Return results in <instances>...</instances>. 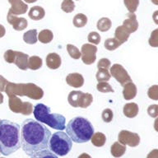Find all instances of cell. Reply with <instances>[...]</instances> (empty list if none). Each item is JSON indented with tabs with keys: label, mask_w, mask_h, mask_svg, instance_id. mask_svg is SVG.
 Returning <instances> with one entry per match:
<instances>
[{
	"label": "cell",
	"mask_w": 158,
	"mask_h": 158,
	"mask_svg": "<svg viewBox=\"0 0 158 158\" xmlns=\"http://www.w3.org/2000/svg\"><path fill=\"white\" fill-rule=\"evenodd\" d=\"M51 133L46 126L34 119H26L21 127V147L27 156L47 149Z\"/></svg>",
	"instance_id": "cell-1"
},
{
	"label": "cell",
	"mask_w": 158,
	"mask_h": 158,
	"mask_svg": "<svg viewBox=\"0 0 158 158\" xmlns=\"http://www.w3.org/2000/svg\"><path fill=\"white\" fill-rule=\"evenodd\" d=\"M21 147V126L17 123L0 120V152L9 156Z\"/></svg>",
	"instance_id": "cell-2"
},
{
	"label": "cell",
	"mask_w": 158,
	"mask_h": 158,
	"mask_svg": "<svg viewBox=\"0 0 158 158\" xmlns=\"http://www.w3.org/2000/svg\"><path fill=\"white\" fill-rule=\"evenodd\" d=\"M66 133L72 141L77 143H87L91 140L94 133V127L91 123L84 117H75L69 121L65 127Z\"/></svg>",
	"instance_id": "cell-3"
},
{
	"label": "cell",
	"mask_w": 158,
	"mask_h": 158,
	"mask_svg": "<svg viewBox=\"0 0 158 158\" xmlns=\"http://www.w3.org/2000/svg\"><path fill=\"white\" fill-rule=\"evenodd\" d=\"M33 114L38 122L44 123L59 131L65 129V117L58 113L51 114L50 108L44 104L39 103L35 106Z\"/></svg>",
	"instance_id": "cell-4"
},
{
	"label": "cell",
	"mask_w": 158,
	"mask_h": 158,
	"mask_svg": "<svg viewBox=\"0 0 158 158\" xmlns=\"http://www.w3.org/2000/svg\"><path fill=\"white\" fill-rule=\"evenodd\" d=\"M49 150L60 156L68 155L73 147L71 138L65 132L59 131L50 137L49 141Z\"/></svg>",
	"instance_id": "cell-5"
},
{
	"label": "cell",
	"mask_w": 158,
	"mask_h": 158,
	"mask_svg": "<svg viewBox=\"0 0 158 158\" xmlns=\"http://www.w3.org/2000/svg\"><path fill=\"white\" fill-rule=\"evenodd\" d=\"M10 110L15 113H22L23 114L29 115L31 114V104L29 102H22L19 98L15 96H9Z\"/></svg>",
	"instance_id": "cell-6"
},
{
	"label": "cell",
	"mask_w": 158,
	"mask_h": 158,
	"mask_svg": "<svg viewBox=\"0 0 158 158\" xmlns=\"http://www.w3.org/2000/svg\"><path fill=\"white\" fill-rule=\"evenodd\" d=\"M118 143L132 148H135L140 143V137L138 133H132L128 130H122L118 133Z\"/></svg>",
	"instance_id": "cell-7"
},
{
	"label": "cell",
	"mask_w": 158,
	"mask_h": 158,
	"mask_svg": "<svg viewBox=\"0 0 158 158\" xmlns=\"http://www.w3.org/2000/svg\"><path fill=\"white\" fill-rule=\"evenodd\" d=\"M110 75L114 77L122 86L131 81V77L120 64H114L110 69Z\"/></svg>",
	"instance_id": "cell-8"
},
{
	"label": "cell",
	"mask_w": 158,
	"mask_h": 158,
	"mask_svg": "<svg viewBox=\"0 0 158 158\" xmlns=\"http://www.w3.org/2000/svg\"><path fill=\"white\" fill-rule=\"evenodd\" d=\"M96 46L92 44H85L81 47V54H82L81 59L84 64H91L96 61Z\"/></svg>",
	"instance_id": "cell-9"
},
{
	"label": "cell",
	"mask_w": 158,
	"mask_h": 158,
	"mask_svg": "<svg viewBox=\"0 0 158 158\" xmlns=\"http://www.w3.org/2000/svg\"><path fill=\"white\" fill-rule=\"evenodd\" d=\"M11 4V8L8 11V13L14 16H17L20 14H24L28 9V6L23 2L22 0H8Z\"/></svg>",
	"instance_id": "cell-10"
},
{
	"label": "cell",
	"mask_w": 158,
	"mask_h": 158,
	"mask_svg": "<svg viewBox=\"0 0 158 158\" xmlns=\"http://www.w3.org/2000/svg\"><path fill=\"white\" fill-rule=\"evenodd\" d=\"M7 19L8 23L12 25L13 29L16 31H23L27 27L28 22L23 17H17V16L7 13Z\"/></svg>",
	"instance_id": "cell-11"
},
{
	"label": "cell",
	"mask_w": 158,
	"mask_h": 158,
	"mask_svg": "<svg viewBox=\"0 0 158 158\" xmlns=\"http://www.w3.org/2000/svg\"><path fill=\"white\" fill-rule=\"evenodd\" d=\"M28 59L29 57L28 55L22 52H17L15 51V56H14V63L19 69L22 70H26L28 69Z\"/></svg>",
	"instance_id": "cell-12"
},
{
	"label": "cell",
	"mask_w": 158,
	"mask_h": 158,
	"mask_svg": "<svg viewBox=\"0 0 158 158\" xmlns=\"http://www.w3.org/2000/svg\"><path fill=\"white\" fill-rule=\"evenodd\" d=\"M67 83L70 86H73L76 88L82 86L84 83L83 77L79 73H70L66 77Z\"/></svg>",
	"instance_id": "cell-13"
},
{
	"label": "cell",
	"mask_w": 158,
	"mask_h": 158,
	"mask_svg": "<svg viewBox=\"0 0 158 158\" xmlns=\"http://www.w3.org/2000/svg\"><path fill=\"white\" fill-rule=\"evenodd\" d=\"M123 27L128 30L129 33L136 31L138 27V22L137 21V17L134 13H129L128 18L123 21Z\"/></svg>",
	"instance_id": "cell-14"
},
{
	"label": "cell",
	"mask_w": 158,
	"mask_h": 158,
	"mask_svg": "<svg viewBox=\"0 0 158 158\" xmlns=\"http://www.w3.org/2000/svg\"><path fill=\"white\" fill-rule=\"evenodd\" d=\"M61 63V57L56 53H50L47 55L46 64L50 69H59Z\"/></svg>",
	"instance_id": "cell-15"
},
{
	"label": "cell",
	"mask_w": 158,
	"mask_h": 158,
	"mask_svg": "<svg viewBox=\"0 0 158 158\" xmlns=\"http://www.w3.org/2000/svg\"><path fill=\"white\" fill-rule=\"evenodd\" d=\"M123 94L125 100H131V99L134 98L137 95V88H136L135 85L132 81L125 84L123 86Z\"/></svg>",
	"instance_id": "cell-16"
},
{
	"label": "cell",
	"mask_w": 158,
	"mask_h": 158,
	"mask_svg": "<svg viewBox=\"0 0 158 158\" xmlns=\"http://www.w3.org/2000/svg\"><path fill=\"white\" fill-rule=\"evenodd\" d=\"M130 35V33L123 26H120L116 28L115 33H114V38H115L118 41H119L121 44H123V42L128 40V37Z\"/></svg>",
	"instance_id": "cell-17"
},
{
	"label": "cell",
	"mask_w": 158,
	"mask_h": 158,
	"mask_svg": "<svg viewBox=\"0 0 158 158\" xmlns=\"http://www.w3.org/2000/svg\"><path fill=\"white\" fill-rule=\"evenodd\" d=\"M29 17L31 19L35 20V21H39L44 18L45 12L43 7H40V6H35L31 7L29 11Z\"/></svg>",
	"instance_id": "cell-18"
},
{
	"label": "cell",
	"mask_w": 158,
	"mask_h": 158,
	"mask_svg": "<svg viewBox=\"0 0 158 158\" xmlns=\"http://www.w3.org/2000/svg\"><path fill=\"white\" fill-rule=\"evenodd\" d=\"M138 114V106L136 103H128L123 106V114L128 118H133Z\"/></svg>",
	"instance_id": "cell-19"
},
{
	"label": "cell",
	"mask_w": 158,
	"mask_h": 158,
	"mask_svg": "<svg viewBox=\"0 0 158 158\" xmlns=\"http://www.w3.org/2000/svg\"><path fill=\"white\" fill-rule=\"evenodd\" d=\"M92 101H93V97L91 94L83 93L82 91H81V94L79 96L78 102H77V107L87 108L91 105Z\"/></svg>",
	"instance_id": "cell-20"
},
{
	"label": "cell",
	"mask_w": 158,
	"mask_h": 158,
	"mask_svg": "<svg viewBox=\"0 0 158 158\" xmlns=\"http://www.w3.org/2000/svg\"><path fill=\"white\" fill-rule=\"evenodd\" d=\"M126 152V146L121 144L118 142L114 143V144L111 146L110 152L113 156L114 157H120L125 153Z\"/></svg>",
	"instance_id": "cell-21"
},
{
	"label": "cell",
	"mask_w": 158,
	"mask_h": 158,
	"mask_svg": "<svg viewBox=\"0 0 158 158\" xmlns=\"http://www.w3.org/2000/svg\"><path fill=\"white\" fill-rule=\"evenodd\" d=\"M91 143L95 147L97 148H101L105 145V143L106 142V135L102 133L97 132L96 133H93V135L91 138Z\"/></svg>",
	"instance_id": "cell-22"
},
{
	"label": "cell",
	"mask_w": 158,
	"mask_h": 158,
	"mask_svg": "<svg viewBox=\"0 0 158 158\" xmlns=\"http://www.w3.org/2000/svg\"><path fill=\"white\" fill-rule=\"evenodd\" d=\"M53 37H54L53 32L48 29L42 30L38 35V39L43 44H48L49 42H51Z\"/></svg>",
	"instance_id": "cell-23"
},
{
	"label": "cell",
	"mask_w": 158,
	"mask_h": 158,
	"mask_svg": "<svg viewBox=\"0 0 158 158\" xmlns=\"http://www.w3.org/2000/svg\"><path fill=\"white\" fill-rule=\"evenodd\" d=\"M23 40L27 44H33L37 42V31L35 29L30 30L23 35Z\"/></svg>",
	"instance_id": "cell-24"
},
{
	"label": "cell",
	"mask_w": 158,
	"mask_h": 158,
	"mask_svg": "<svg viewBox=\"0 0 158 158\" xmlns=\"http://www.w3.org/2000/svg\"><path fill=\"white\" fill-rule=\"evenodd\" d=\"M111 24H112L111 21L109 19L108 17H102L97 22L96 27L100 31L105 32L110 29Z\"/></svg>",
	"instance_id": "cell-25"
},
{
	"label": "cell",
	"mask_w": 158,
	"mask_h": 158,
	"mask_svg": "<svg viewBox=\"0 0 158 158\" xmlns=\"http://www.w3.org/2000/svg\"><path fill=\"white\" fill-rule=\"evenodd\" d=\"M42 66V59L38 56H32L28 59V68L31 70H37Z\"/></svg>",
	"instance_id": "cell-26"
},
{
	"label": "cell",
	"mask_w": 158,
	"mask_h": 158,
	"mask_svg": "<svg viewBox=\"0 0 158 158\" xmlns=\"http://www.w3.org/2000/svg\"><path fill=\"white\" fill-rule=\"evenodd\" d=\"M86 23H87V17L86 15L82 14V13H78L74 17L73 25L77 28L85 27Z\"/></svg>",
	"instance_id": "cell-27"
},
{
	"label": "cell",
	"mask_w": 158,
	"mask_h": 158,
	"mask_svg": "<svg viewBox=\"0 0 158 158\" xmlns=\"http://www.w3.org/2000/svg\"><path fill=\"white\" fill-rule=\"evenodd\" d=\"M31 158H59L56 154L52 152L50 150L44 149V150L40 151L38 152H35L31 156Z\"/></svg>",
	"instance_id": "cell-28"
},
{
	"label": "cell",
	"mask_w": 158,
	"mask_h": 158,
	"mask_svg": "<svg viewBox=\"0 0 158 158\" xmlns=\"http://www.w3.org/2000/svg\"><path fill=\"white\" fill-rule=\"evenodd\" d=\"M121 43L118 41L115 38H109L105 41V48L108 50H114L121 45Z\"/></svg>",
	"instance_id": "cell-29"
},
{
	"label": "cell",
	"mask_w": 158,
	"mask_h": 158,
	"mask_svg": "<svg viewBox=\"0 0 158 158\" xmlns=\"http://www.w3.org/2000/svg\"><path fill=\"white\" fill-rule=\"evenodd\" d=\"M110 78V73H109L108 69H98V72L96 73V79L100 81H107Z\"/></svg>",
	"instance_id": "cell-30"
},
{
	"label": "cell",
	"mask_w": 158,
	"mask_h": 158,
	"mask_svg": "<svg viewBox=\"0 0 158 158\" xmlns=\"http://www.w3.org/2000/svg\"><path fill=\"white\" fill-rule=\"evenodd\" d=\"M123 2L130 13H134L139 5V0H123Z\"/></svg>",
	"instance_id": "cell-31"
},
{
	"label": "cell",
	"mask_w": 158,
	"mask_h": 158,
	"mask_svg": "<svg viewBox=\"0 0 158 158\" xmlns=\"http://www.w3.org/2000/svg\"><path fill=\"white\" fill-rule=\"evenodd\" d=\"M81 94V91H73L69 95V103L73 107H77V102H78L79 96Z\"/></svg>",
	"instance_id": "cell-32"
},
{
	"label": "cell",
	"mask_w": 158,
	"mask_h": 158,
	"mask_svg": "<svg viewBox=\"0 0 158 158\" xmlns=\"http://www.w3.org/2000/svg\"><path fill=\"white\" fill-rule=\"evenodd\" d=\"M61 8L64 12L69 13L75 9V3L73 0H64L61 4Z\"/></svg>",
	"instance_id": "cell-33"
},
{
	"label": "cell",
	"mask_w": 158,
	"mask_h": 158,
	"mask_svg": "<svg viewBox=\"0 0 158 158\" xmlns=\"http://www.w3.org/2000/svg\"><path fill=\"white\" fill-rule=\"evenodd\" d=\"M67 49L69 52V55L74 59H78L81 56V52L79 51V49L77 48L73 44H69L67 45Z\"/></svg>",
	"instance_id": "cell-34"
},
{
	"label": "cell",
	"mask_w": 158,
	"mask_h": 158,
	"mask_svg": "<svg viewBox=\"0 0 158 158\" xmlns=\"http://www.w3.org/2000/svg\"><path fill=\"white\" fill-rule=\"evenodd\" d=\"M96 88H97L98 91H100L101 92H103V93L114 92L113 88L106 81H100V82H98L97 86H96Z\"/></svg>",
	"instance_id": "cell-35"
},
{
	"label": "cell",
	"mask_w": 158,
	"mask_h": 158,
	"mask_svg": "<svg viewBox=\"0 0 158 158\" xmlns=\"http://www.w3.org/2000/svg\"><path fill=\"white\" fill-rule=\"evenodd\" d=\"M88 41L94 44H98L101 42V35L96 31H91L87 36Z\"/></svg>",
	"instance_id": "cell-36"
},
{
	"label": "cell",
	"mask_w": 158,
	"mask_h": 158,
	"mask_svg": "<svg viewBox=\"0 0 158 158\" xmlns=\"http://www.w3.org/2000/svg\"><path fill=\"white\" fill-rule=\"evenodd\" d=\"M102 119H103L104 122H106V123H110L112 121L113 119V111L111 110L110 109H106V110H104L103 112H102Z\"/></svg>",
	"instance_id": "cell-37"
},
{
	"label": "cell",
	"mask_w": 158,
	"mask_h": 158,
	"mask_svg": "<svg viewBox=\"0 0 158 158\" xmlns=\"http://www.w3.org/2000/svg\"><path fill=\"white\" fill-rule=\"evenodd\" d=\"M14 56H15V51L13 50H7V51L5 52L4 54V59L5 61L7 62V63H9V64H12L14 61Z\"/></svg>",
	"instance_id": "cell-38"
},
{
	"label": "cell",
	"mask_w": 158,
	"mask_h": 158,
	"mask_svg": "<svg viewBox=\"0 0 158 158\" xmlns=\"http://www.w3.org/2000/svg\"><path fill=\"white\" fill-rule=\"evenodd\" d=\"M110 66V62L108 59H101L97 64L98 69H108Z\"/></svg>",
	"instance_id": "cell-39"
},
{
	"label": "cell",
	"mask_w": 158,
	"mask_h": 158,
	"mask_svg": "<svg viewBox=\"0 0 158 158\" xmlns=\"http://www.w3.org/2000/svg\"><path fill=\"white\" fill-rule=\"evenodd\" d=\"M7 82H8V81H7L3 77L0 75V92L5 91V87L7 86Z\"/></svg>",
	"instance_id": "cell-40"
},
{
	"label": "cell",
	"mask_w": 158,
	"mask_h": 158,
	"mask_svg": "<svg viewBox=\"0 0 158 158\" xmlns=\"http://www.w3.org/2000/svg\"><path fill=\"white\" fill-rule=\"evenodd\" d=\"M148 158H157V150L152 151V152L148 155Z\"/></svg>",
	"instance_id": "cell-41"
},
{
	"label": "cell",
	"mask_w": 158,
	"mask_h": 158,
	"mask_svg": "<svg viewBox=\"0 0 158 158\" xmlns=\"http://www.w3.org/2000/svg\"><path fill=\"white\" fill-rule=\"evenodd\" d=\"M5 33H6V30H5L4 27L2 25L0 24V38L4 36Z\"/></svg>",
	"instance_id": "cell-42"
},
{
	"label": "cell",
	"mask_w": 158,
	"mask_h": 158,
	"mask_svg": "<svg viewBox=\"0 0 158 158\" xmlns=\"http://www.w3.org/2000/svg\"><path fill=\"white\" fill-rule=\"evenodd\" d=\"M77 158H91V156L87 153H82Z\"/></svg>",
	"instance_id": "cell-43"
},
{
	"label": "cell",
	"mask_w": 158,
	"mask_h": 158,
	"mask_svg": "<svg viewBox=\"0 0 158 158\" xmlns=\"http://www.w3.org/2000/svg\"><path fill=\"white\" fill-rule=\"evenodd\" d=\"M24 1L27 3H33V2H36L37 0H24Z\"/></svg>",
	"instance_id": "cell-44"
},
{
	"label": "cell",
	"mask_w": 158,
	"mask_h": 158,
	"mask_svg": "<svg viewBox=\"0 0 158 158\" xmlns=\"http://www.w3.org/2000/svg\"><path fill=\"white\" fill-rule=\"evenodd\" d=\"M3 102V96H2V94L0 92V104H2Z\"/></svg>",
	"instance_id": "cell-45"
},
{
	"label": "cell",
	"mask_w": 158,
	"mask_h": 158,
	"mask_svg": "<svg viewBox=\"0 0 158 158\" xmlns=\"http://www.w3.org/2000/svg\"><path fill=\"white\" fill-rule=\"evenodd\" d=\"M152 2L154 3V4H157L158 2H157V0H152Z\"/></svg>",
	"instance_id": "cell-46"
},
{
	"label": "cell",
	"mask_w": 158,
	"mask_h": 158,
	"mask_svg": "<svg viewBox=\"0 0 158 158\" xmlns=\"http://www.w3.org/2000/svg\"><path fill=\"white\" fill-rule=\"evenodd\" d=\"M77 1H79V0H77Z\"/></svg>",
	"instance_id": "cell-47"
},
{
	"label": "cell",
	"mask_w": 158,
	"mask_h": 158,
	"mask_svg": "<svg viewBox=\"0 0 158 158\" xmlns=\"http://www.w3.org/2000/svg\"><path fill=\"white\" fill-rule=\"evenodd\" d=\"M0 158H3V157H0Z\"/></svg>",
	"instance_id": "cell-48"
},
{
	"label": "cell",
	"mask_w": 158,
	"mask_h": 158,
	"mask_svg": "<svg viewBox=\"0 0 158 158\" xmlns=\"http://www.w3.org/2000/svg\"><path fill=\"white\" fill-rule=\"evenodd\" d=\"M0 153H1V152H0Z\"/></svg>",
	"instance_id": "cell-49"
}]
</instances>
